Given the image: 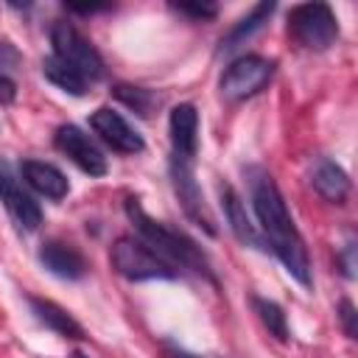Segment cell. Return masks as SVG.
Returning <instances> with one entry per match:
<instances>
[{"label": "cell", "mask_w": 358, "mask_h": 358, "mask_svg": "<svg viewBox=\"0 0 358 358\" xmlns=\"http://www.w3.org/2000/svg\"><path fill=\"white\" fill-rule=\"evenodd\" d=\"M243 176L249 182V199L252 210L260 224V235L268 243V249L280 257L285 271L305 288H310V260H308V246L285 207V199L274 182V176L260 168V165H246Z\"/></svg>", "instance_id": "cell-1"}, {"label": "cell", "mask_w": 358, "mask_h": 358, "mask_svg": "<svg viewBox=\"0 0 358 358\" xmlns=\"http://www.w3.org/2000/svg\"><path fill=\"white\" fill-rule=\"evenodd\" d=\"M123 210H126L129 221L134 224L137 238L145 241V243H148L162 260H168L176 271H179V268H187V271L201 274L204 280L215 282V271H213L207 255L201 252V246H199L193 238H187L182 229H176V227H171V224H165V221L151 218V215L143 210L140 199H134V196L126 199Z\"/></svg>", "instance_id": "cell-2"}, {"label": "cell", "mask_w": 358, "mask_h": 358, "mask_svg": "<svg viewBox=\"0 0 358 358\" xmlns=\"http://www.w3.org/2000/svg\"><path fill=\"white\" fill-rule=\"evenodd\" d=\"M112 268L129 280V282H145V280H176L179 271L162 260L145 241L137 235H120L109 249Z\"/></svg>", "instance_id": "cell-3"}, {"label": "cell", "mask_w": 358, "mask_h": 358, "mask_svg": "<svg viewBox=\"0 0 358 358\" xmlns=\"http://www.w3.org/2000/svg\"><path fill=\"white\" fill-rule=\"evenodd\" d=\"M288 36L305 50H327L338 39V20L327 3H299L288 8Z\"/></svg>", "instance_id": "cell-4"}, {"label": "cell", "mask_w": 358, "mask_h": 358, "mask_svg": "<svg viewBox=\"0 0 358 358\" xmlns=\"http://www.w3.org/2000/svg\"><path fill=\"white\" fill-rule=\"evenodd\" d=\"M274 70H277L274 59H266V56H257V53L238 56L232 64L224 67V73L218 78L221 98L229 101V103H241V101L257 95L274 78Z\"/></svg>", "instance_id": "cell-5"}, {"label": "cell", "mask_w": 358, "mask_h": 358, "mask_svg": "<svg viewBox=\"0 0 358 358\" xmlns=\"http://www.w3.org/2000/svg\"><path fill=\"white\" fill-rule=\"evenodd\" d=\"M50 45H53V56L59 62H64L67 67H73L76 73H81L87 81H98L103 78V59L95 50V45L67 20H56L50 25Z\"/></svg>", "instance_id": "cell-6"}, {"label": "cell", "mask_w": 358, "mask_h": 358, "mask_svg": "<svg viewBox=\"0 0 358 358\" xmlns=\"http://www.w3.org/2000/svg\"><path fill=\"white\" fill-rule=\"evenodd\" d=\"M168 173H171V185H173V193L185 210V215L201 227L210 238L218 235V227H215V218L204 201V193L196 182V173H193V162L190 159H179V157H171L168 159Z\"/></svg>", "instance_id": "cell-7"}, {"label": "cell", "mask_w": 358, "mask_h": 358, "mask_svg": "<svg viewBox=\"0 0 358 358\" xmlns=\"http://www.w3.org/2000/svg\"><path fill=\"white\" fill-rule=\"evenodd\" d=\"M53 145L70 159L76 162L84 173L90 176H103L106 173V157L101 154V148L90 140V134L84 129H78L76 123H62L53 131Z\"/></svg>", "instance_id": "cell-8"}, {"label": "cell", "mask_w": 358, "mask_h": 358, "mask_svg": "<svg viewBox=\"0 0 358 358\" xmlns=\"http://www.w3.org/2000/svg\"><path fill=\"white\" fill-rule=\"evenodd\" d=\"M90 129L117 154H143L145 151V140L140 131H134L129 126V120L115 112L112 106H101L92 112L90 117Z\"/></svg>", "instance_id": "cell-9"}, {"label": "cell", "mask_w": 358, "mask_h": 358, "mask_svg": "<svg viewBox=\"0 0 358 358\" xmlns=\"http://www.w3.org/2000/svg\"><path fill=\"white\" fill-rule=\"evenodd\" d=\"M0 201L6 207V213L14 218V224L25 232L39 229L42 224V210L34 201V196L20 185V179L11 173V168L6 162H0Z\"/></svg>", "instance_id": "cell-10"}, {"label": "cell", "mask_w": 358, "mask_h": 358, "mask_svg": "<svg viewBox=\"0 0 358 358\" xmlns=\"http://www.w3.org/2000/svg\"><path fill=\"white\" fill-rule=\"evenodd\" d=\"M218 196H221V210H224V218H227L232 235H235L243 246L268 252V243L263 241L260 229L252 224V218H249V213H246V204L241 201V196L235 193V187L227 185V182H221V185H218Z\"/></svg>", "instance_id": "cell-11"}, {"label": "cell", "mask_w": 358, "mask_h": 358, "mask_svg": "<svg viewBox=\"0 0 358 358\" xmlns=\"http://www.w3.org/2000/svg\"><path fill=\"white\" fill-rule=\"evenodd\" d=\"M168 134H171V157L193 162L199 151V112L193 103H179L171 109Z\"/></svg>", "instance_id": "cell-12"}, {"label": "cell", "mask_w": 358, "mask_h": 358, "mask_svg": "<svg viewBox=\"0 0 358 358\" xmlns=\"http://www.w3.org/2000/svg\"><path fill=\"white\" fill-rule=\"evenodd\" d=\"M39 263L53 277H62V280H81L90 271V263L81 255V249H76L73 243L59 241V238H50L39 246Z\"/></svg>", "instance_id": "cell-13"}, {"label": "cell", "mask_w": 358, "mask_h": 358, "mask_svg": "<svg viewBox=\"0 0 358 358\" xmlns=\"http://www.w3.org/2000/svg\"><path fill=\"white\" fill-rule=\"evenodd\" d=\"M20 173H22V179L28 182V187L36 190V193L45 196V199L59 201V199H64V196L70 193L67 176H64L56 165H50V162H42V159H22V162H20Z\"/></svg>", "instance_id": "cell-14"}, {"label": "cell", "mask_w": 358, "mask_h": 358, "mask_svg": "<svg viewBox=\"0 0 358 358\" xmlns=\"http://www.w3.org/2000/svg\"><path fill=\"white\" fill-rule=\"evenodd\" d=\"M310 185L324 201H333V204H344L350 196V176L330 157H319L310 165Z\"/></svg>", "instance_id": "cell-15"}, {"label": "cell", "mask_w": 358, "mask_h": 358, "mask_svg": "<svg viewBox=\"0 0 358 358\" xmlns=\"http://www.w3.org/2000/svg\"><path fill=\"white\" fill-rule=\"evenodd\" d=\"M28 308H31V313L39 324L59 333L62 338H84V327L62 305H56L50 299H42V296H28Z\"/></svg>", "instance_id": "cell-16"}, {"label": "cell", "mask_w": 358, "mask_h": 358, "mask_svg": "<svg viewBox=\"0 0 358 358\" xmlns=\"http://www.w3.org/2000/svg\"><path fill=\"white\" fill-rule=\"evenodd\" d=\"M274 8H277V3H271V0H263V3L252 6V11L243 14V17H241V20L221 36V42H218V53H229V50H235L241 42H246L252 34H257V31L268 22V17L274 14Z\"/></svg>", "instance_id": "cell-17"}, {"label": "cell", "mask_w": 358, "mask_h": 358, "mask_svg": "<svg viewBox=\"0 0 358 358\" xmlns=\"http://www.w3.org/2000/svg\"><path fill=\"white\" fill-rule=\"evenodd\" d=\"M42 76L50 81V84H56L59 90H64V92H70V95H87V90H90V81L81 76V73H76L73 67H67L64 62H59L56 56H48V59H42Z\"/></svg>", "instance_id": "cell-18"}, {"label": "cell", "mask_w": 358, "mask_h": 358, "mask_svg": "<svg viewBox=\"0 0 358 358\" xmlns=\"http://www.w3.org/2000/svg\"><path fill=\"white\" fill-rule=\"evenodd\" d=\"M249 302H252V310L257 313L260 324L268 330V336H274L277 341H288L291 330H288L285 310H282L274 299H266V296H257V294H252V296H249Z\"/></svg>", "instance_id": "cell-19"}, {"label": "cell", "mask_w": 358, "mask_h": 358, "mask_svg": "<svg viewBox=\"0 0 358 358\" xmlns=\"http://www.w3.org/2000/svg\"><path fill=\"white\" fill-rule=\"evenodd\" d=\"M112 95L120 101V103H126L129 109H134L137 115H151V106L154 103H159V95H154L151 90H145V87H134V84H115L112 87Z\"/></svg>", "instance_id": "cell-20"}, {"label": "cell", "mask_w": 358, "mask_h": 358, "mask_svg": "<svg viewBox=\"0 0 358 358\" xmlns=\"http://www.w3.org/2000/svg\"><path fill=\"white\" fill-rule=\"evenodd\" d=\"M336 316H338V322H341L344 336L355 341V338H358V310H355V305H352L350 299H341V302L336 305Z\"/></svg>", "instance_id": "cell-21"}, {"label": "cell", "mask_w": 358, "mask_h": 358, "mask_svg": "<svg viewBox=\"0 0 358 358\" xmlns=\"http://www.w3.org/2000/svg\"><path fill=\"white\" fill-rule=\"evenodd\" d=\"M171 8H176L179 14H187L193 20H213L218 14L215 3H171Z\"/></svg>", "instance_id": "cell-22"}, {"label": "cell", "mask_w": 358, "mask_h": 358, "mask_svg": "<svg viewBox=\"0 0 358 358\" xmlns=\"http://www.w3.org/2000/svg\"><path fill=\"white\" fill-rule=\"evenodd\" d=\"M336 263H338V268H341V274H344L347 280H355V238H350V241L338 249Z\"/></svg>", "instance_id": "cell-23"}, {"label": "cell", "mask_w": 358, "mask_h": 358, "mask_svg": "<svg viewBox=\"0 0 358 358\" xmlns=\"http://www.w3.org/2000/svg\"><path fill=\"white\" fill-rule=\"evenodd\" d=\"M20 62V53L11 42H0V67H14Z\"/></svg>", "instance_id": "cell-24"}, {"label": "cell", "mask_w": 358, "mask_h": 358, "mask_svg": "<svg viewBox=\"0 0 358 358\" xmlns=\"http://www.w3.org/2000/svg\"><path fill=\"white\" fill-rule=\"evenodd\" d=\"M17 98V84L0 73V103H11Z\"/></svg>", "instance_id": "cell-25"}, {"label": "cell", "mask_w": 358, "mask_h": 358, "mask_svg": "<svg viewBox=\"0 0 358 358\" xmlns=\"http://www.w3.org/2000/svg\"><path fill=\"white\" fill-rule=\"evenodd\" d=\"M112 8L109 3H87V6H78V3H67V11H76V14H95V11H106Z\"/></svg>", "instance_id": "cell-26"}, {"label": "cell", "mask_w": 358, "mask_h": 358, "mask_svg": "<svg viewBox=\"0 0 358 358\" xmlns=\"http://www.w3.org/2000/svg\"><path fill=\"white\" fill-rule=\"evenodd\" d=\"M73 358H87V355H84V352H78V350H76V352H73Z\"/></svg>", "instance_id": "cell-27"}]
</instances>
